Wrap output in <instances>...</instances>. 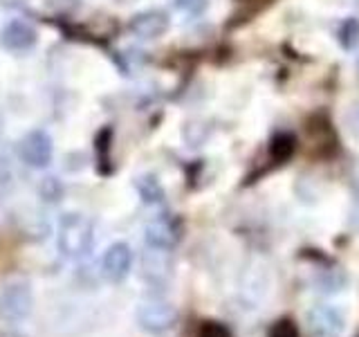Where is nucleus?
<instances>
[{
    "instance_id": "nucleus-9",
    "label": "nucleus",
    "mask_w": 359,
    "mask_h": 337,
    "mask_svg": "<svg viewBox=\"0 0 359 337\" xmlns=\"http://www.w3.org/2000/svg\"><path fill=\"white\" fill-rule=\"evenodd\" d=\"M39 41V32L25 20H9L0 32V45L9 52H27Z\"/></svg>"
},
{
    "instance_id": "nucleus-23",
    "label": "nucleus",
    "mask_w": 359,
    "mask_h": 337,
    "mask_svg": "<svg viewBox=\"0 0 359 337\" xmlns=\"http://www.w3.org/2000/svg\"><path fill=\"white\" fill-rule=\"evenodd\" d=\"M357 67H359V61H357Z\"/></svg>"
},
{
    "instance_id": "nucleus-12",
    "label": "nucleus",
    "mask_w": 359,
    "mask_h": 337,
    "mask_svg": "<svg viewBox=\"0 0 359 337\" xmlns=\"http://www.w3.org/2000/svg\"><path fill=\"white\" fill-rule=\"evenodd\" d=\"M269 151H272V157L280 164L285 162L287 157L294 153V138L287 133H278L276 138L272 140V146H269Z\"/></svg>"
},
{
    "instance_id": "nucleus-5",
    "label": "nucleus",
    "mask_w": 359,
    "mask_h": 337,
    "mask_svg": "<svg viewBox=\"0 0 359 337\" xmlns=\"http://www.w3.org/2000/svg\"><path fill=\"white\" fill-rule=\"evenodd\" d=\"M133 267V250L126 243H112L101 256V275L110 284H121L130 275Z\"/></svg>"
},
{
    "instance_id": "nucleus-21",
    "label": "nucleus",
    "mask_w": 359,
    "mask_h": 337,
    "mask_svg": "<svg viewBox=\"0 0 359 337\" xmlns=\"http://www.w3.org/2000/svg\"><path fill=\"white\" fill-rule=\"evenodd\" d=\"M0 128H3V115H0Z\"/></svg>"
},
{
    "instance_id": "nucleus-7",
    "label": "nucleus",
    "mask_w": 359,
    "mask_h": 337,
    "mask_svg": "<svg viewBox=\"0 0 359 337\" xmlns=\"http://www.w3.org/2000/svg\"><path fill=\"white\" fill-rule=\"evenodd\" d=\"M171 20H168V14L162 9H146L135 14L128 22V29L135 34L137 39L144 41H153V39H160L162 34L168 29Z\"/></svg>"
},
{
    "instance_id": "nucleus-1",
    "label": "nucleus",
    "mask_w": 359,
    "mask_h": 337,
    "mask_svg": "<svg viewBox=\"0 0 359 337\" xmlns=\"http://www.w3.org/2000/svg\"><path fill=\"white\" fill-rule=\"evenodd\" d=\"M56 245H59V252L72 261L88 256L95 245V227L90 218L76 211L63 213L59 230H56Z\"/></svg>"
},
{
    "instance_id": "nucleus-22",
    "label": "nucleus",
    "mask_w": 359,
    "mask_h": 337,
    "mask_svg": "<svg viewBox=\"0 0 359 337\" xmlns=\"http://www.w3.org/2000/svg\"><path fill=\"white\" fill-rule=\"evenodd\" d=\"M245 3H252V0H245Z\"/></svg>"
},
{
    "instance_id": "nucleus-6",
    "label": "nucleus",
    "mask_w": 359,
    "mask_h": 337,
    "mask_svg": "<svg viewBox=\"0 0 359 337\" xmlns=\"http://www.w3.org/2000/svg\"><path fill=\"white\" fill-rule=\"evenodd\" d=\"M144 239H146V245H149V247L171 252L173 247L177 245V241H180V225L171 216L153 218L149 225H146Z\"/></svg>"
},
{
    "instance_id": "nucleus-18",
    "label": "nucleus",
    "mask_w": 359,
    "mask_h": 337,
    "mask_svg": "<svg viewBox=\"0 0 359 337\" xmlns=\"http://www.w3.org/2000/svg\"><path fill=\"white\" fill-rule=\"evenodd\" d=\"M346 121H348V128L353 131L355 138H359V104H355L351 110H348V117H346Z\"/></svg>"
},
{
    "instance_id": "nucleus-17",
    "label": "nucleus",
    "mask_w": 359,
    "mask_h": 337,
    "mask_svg": "<svg viewBox=\"0 0 359 337\" xmlns=\"http://www.w3.org/2000/svg\"><path fill=\"white\" fill-rule=\"evenodd\" d=\"M175 5L177 9L187 11V14H200V11L207 7L205 0H175Z\"/></svg>"
},
{
    "instance_id": "nucleus-20",
    "label": "nucleus",
    "mask_w": 359,
    "mask_h": 337,
    "mask_svg": "<svg viewBox=\"0 0 359 337\" xmlns=\"http://www.w3.org/2000/svg\"><path fill=\"white\" fill-rule=\"evenodd\" d=\"M0 337H27V335H22L18 331H0Z\"/></svg>"
},
{
    "instance_id": "nucleus-15",
    "label": "nucleus",
    "mask_w": 359,
    "mask_h": 337,
    "mask_svg": "<svg viewBox=\"0 0 359 337\" xmlns=\"http://www.w3.org/2000/svg\"><path fill=\"white\" fill-rule=\"evenodd\" d=\"M41 194L45 196V200L56 202V200H61V196H63V187H61V183L56 178H45L43 185H41Z\"/></svg>"
},
{
    "instance_id": "nucleus-13",
    "label": "nucleus",
    "mask_w": 359,
    "mask_h": 337,
    "mask_svg": "<svg viewBox=\"0 0 359 337\" xmlns=\"http://www.w3.org/2000/svg\"><path fill=\"white\" fill-rule=\"evenodd\" d=\"M339 41L346 50L355 48V45L359 43V20L357 18H348L341 29H339Z\"/></svg>"
},
{
    "instance_id": "nucleus-14",
    "label": "nucleus",
    "mask_w": 359,
    "mask_h": 337,
    "mask_svg": "<svg viewBox=\"0 0 359 337\" xmlns=\"http://www.w3.org/2000/svg\"><path fill=\"white\" fill-rule=\"evenodd\" d=\"M198 337H231V333L227 326L218 322H202L198 329Z\"/></svg>"
},
{
    "instance_id": "nucleus-19",
    "label": "nucleus",
    "mask_w": 359,
    "mask_h": 337,
    "mask_svg": "<svg viewBox=\"0 0 359 337\" xmlns=\"http://www.w3.org/2000/svg\"><path fill=\"white\" fill-rule=\"evenodd\" d=\"M353 227L359 230V198L355 202V209H353Z\"/></svg>"
},
{
    "instance_id": "nucleus-8",
    "label": "nucleus",
    "mask_w": 359,
    "mask_h": 337,
    "mask_svg": "<svg viewBox=\"0 0 359 337\" xmlns=\"http://www.w3.org/2000/svg\"><path fill=\"white\" fill-rule=\"evenodd\" d=\"M308 331L312 337H339L344 315L332 306H317L308 312Z\"/></svg>"
},
{
    "instance_id": "nucleus-10",
    "label": "nucleus",
    "mask_w": 359,
    "mask_h": 337,
    "mask_svg": "<svg viewBox=\"0 0 359 337\" xmlns=\"http://www.w3.org/2000/svg\"><path fill=\"white\" fill-rule=\"evenodd\" d=\"M171 275H173V263L168 258V252L151 247V252H146L142 261V277L149 284H166V279Z\"/></svg>"
},
{
    "instance_id": "nucleus-3",
    "label": "nucleus",
    "mask_w": 359,
    "mask_h": 337,
    "mask_svg": "<svg viewBox=\"0 0 359 337\" xmlns=\"http://www.w3.org/2000/svg\"><path fill=\"white\" fill-rule=\"evenodd\" d=\"M137 326L149 335H162L171 331L177 322V310L173 303L164 299H144L135 312Z\"/></svg>"
},
{
    "instance_id": "nucleus-16",
    "label": "nucleus",
    "mask_w": 359,
    "mask_h": 337,
    "mask_svg": "<svg viewBox=\"0 0 359 337\" xmlns=\"http://www.w3.org/2000/svg\"><path fill=\"white\" fill-rule=\"evenodd\" d=\"M269 337H299V329L292 319H280L272 326Z\"/></svg>"
},
{
    "instance_id": "nucleus-11",
    "label": "nucleus",
    "mask_w": 359,
    "mask_h": 337,
    "mask_svg": "<svg viewBox=\"0 0 359 337\" xmlns=\"http://www.w3.org/2000/svg\"><path fill=\"white\" fill-rule=\"evenodd\" d=\"M135 187H137V194L146 205H157L164 198V189L155 176H140L135 180Z\"/></svg>"
},
{
    "instance_id": "nucleus-2",
    "label": "nucleus",
    "mask_w": 359,
    "mask_h": 337,
    "mask_svg": "<svg viewBox=\"0 0 359 337\" xmlns=\"http://www.w3.org/2000/svg\"><path fill=\"white\" fill-rule=\"evenodd\" d=\"M34 308V290L29 279L14 277L0 286V322L18 324L29 317Z\"/></svg>"
},
{
    "instance_id": "nucleus-4",
    "label": "nucleus",
    "mask_w": 359,
    "mask_h": 337,
    "mask_svg": "<svg viewBox=\"0 0 359 337\" xmlns=\"http://www.w3.org/2000/svg\"><path fill=\"white\" fill-rule=\"evenodd\" d=\"M16 153L20 157V162L27 164L29 168H45L52 162L54 144L48 133L36 128V131H29L22 135L16 146Z\"/></svg>"
}]
</instances>
